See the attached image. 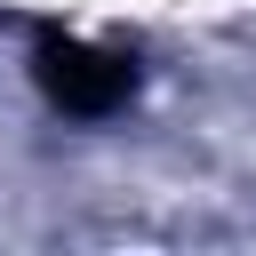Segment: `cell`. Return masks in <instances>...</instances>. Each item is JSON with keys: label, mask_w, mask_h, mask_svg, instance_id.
I'll return each instance as SVG.
<instances>
[{"label": "cell", "mask_w": 256, "mask_h": 256, "mask_svg": "<svg viewBox=\"0 0 256 256\" xmlns=\"http://www.w3.org/2000/svg\"><path fill=\"white\" fill-rule=\"evenodd\" d=\"M32 80L64 120H112L136 96V56L64 24H32Z\"/></svg>", "instance_id": "cell-1"}]
</instances>
